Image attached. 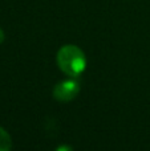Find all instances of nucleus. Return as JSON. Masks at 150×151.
I'll list each match as a JSON object with an SVG mask.
<instances>
[{
  "mask_svg": "<svg viewBox=\"0 0 150 151\" xmlns=\"http://www.w3.org/2000/svg\"><path fill=\"white\" fill-rule=\"evenodd\" d=\"M56 151H73L71 146H68V145H61V146H58Z\"/></svg>",
  "mask_w": 150,
  "mask_h": 151,
  "instance_id": "nucleus-4",
  "label": "nucleus"
},
{
  "mask_svg": "<svg viewBox=\"0 0 150 151\" xmlns=\"http://www.w3.org/2000/svg\"><path fill=\"white\" fill-rule=\"evenodd\" d=\"M4 37H5V36H4V32H3V29L0 28V44L4 41Z\"/></svg>",
  "mask_w": 150,
  "mask_h": 151,
  "instance_id": "nucleus-5",
  "label": "nucleus"
},
{
  "mask_svg": "<svg viewBox=\"0 0 150 151\" xmlns=\"http://www.w3.org/2000/svg\"><path fill=\"white\" fill-rule=\"evenodd\" d=\"M11 149H12L11 135L7 133V130L0 127V151H11Z\"/></svg>",
  "mask_w": 150,
  "mask_h": 151,
  "instance_id": "nucleus-3",
  "label": "nucleus"
},
{
  "mask_svg": "<svg viewBox=\"0 0 150 151\" xmlns=\"http://www.w3.org/2000/svg\"><path fill=\"white\" fill-rule=\"evenodd\" d=\"M80 93V83L77 78L69 77L68 80H64L58 82L53 88V97L58 102H71Z\"/></svg>",
  "mask_w": 150,
  "mask_h": 151,
  "instance_id": "nucleus-2",
  "label": "nucleus"
},
{
  "mask_svg": "<svg viewBox=\"0 0 150 151\" xmlns=\"http://www.w3.org/2000/svg\"><path fill=\"white\" fill-rule=\"evenodd\" d=\"M57 65L68 77L79 78L87 69V57L77 45L68 44L57 52Z\"/></svg>",
  "mask_w": 150,
  "mask_h": 151,
  "instance_id": "nucleus-1",
  "label": "nucleus"
}]
</instances>
